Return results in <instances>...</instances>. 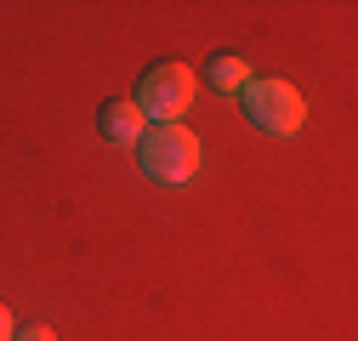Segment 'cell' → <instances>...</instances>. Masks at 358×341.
<instances>
[{
  "instance_id": "obj_1",
  "label": "cell",
  "mask_w": 358,
  "mask_h": 341,
  "mask_svg": "<svg viewBox=\"0 0 358 341\" xmlns=\"http://www.w3.org/2000/svg\"><path fill=\"white\" fill-rule=\"evenodd\" d=\"M137 165H143V177H154L165 188H182L199 177V137L188 125H148L137 137Z\"/></svg>"
},
{
  "instance_id": "obj_2",
  "label": "cell",
  "mask_w": 358,
  "mask_h": 341,
  "mask_svg": "<svg viewBox=\"0 0 358 341\" xmlns=\"http://www.w3.org/2000/svg\"><path fill=\"white\" fill-rule=\"evenodd\" d=\"M194 92H199V80H194L188 63H154V68L137 80L131 108H137L143 119H154V125H176V119L194 108Z\"/></svg>"
},
{
  "instance_id": "obj_3",
  "label": "cell",
  "mask_w": 358,
  "mask_h": 341,
  "mask_svg": "<svg viewBox=\"0 0 358 341\" xmlns=\"http://www.w3.org/2000/svg\"><path fill=\"white\" fill-rule=\"evenodd\" d=\"M239 108H245V119L256 125V131H267V137H296L301 131V119H307V103H301V92L290 80H250L245 92H239Z\"/></svg>"
},
{
  "instance_id": "obj_7",
  "label": "cell",
  "mask_w": 358,
  "mask_h": 341,
  "mask_svg": "<svg viewBox=\"0 0 358 341\" xmlns=\"http://www.w3.org/2000/svg\"><path fill=\"white\" fill-rule=\"evenodd\" d=\"M17 335V324H12V313H6V302H0V341H12Z\"/></svg>"
},
{
  "instance_id": "obj_6",
  "label": "cell",
  "mask_w": 358,
  "mask_h": 341,
  "mask_svg": "<svg viewBox=\"0 0 358 341\" xmlns=\"http://www.w3.org/2000/svg\"><path fill=\"white\" fill-rule=\"evenodd\" d=\"M12 341H57V330H52V324H17Z\"/></svg>"
},
{
  "instance_id": "obj_4",
  "label": "cell",
  "mask_w": 358,
  "mask_h": 341,
  "mask_svg": "<svg viewBox=\"0 0 358 341\" xmlns=\"http://www.w3.org/2000/svg\"><path fill=\"white\" fill-rule=\"evenodd\" d=\"M97 131H103L108 143H120V148H137V137H143V114L131 108V103H103Z\"/></svg>"
},
{
  "instance_id": "obj_5",
  "label": "cell",
  "mask_w": 358,
  "mask_h": 341,
  "mask_svg": "<svg viewBox=\"0 0 358 341\" xmlns=\"http://www.w3.org/2000/svg\"><path fill=\"white\" fill-rule=\"evenodd\" d=\"M205 80L216 85V92H228V97H234V92H245V85H250V63H245L239 52H216Z\"/></svg>"
}]
</instances>
